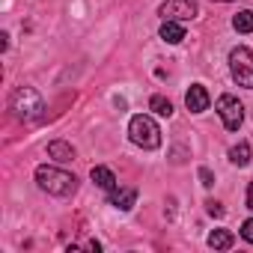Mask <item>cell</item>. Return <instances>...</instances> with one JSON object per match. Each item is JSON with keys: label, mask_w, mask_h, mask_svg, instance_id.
I'll return each instance as SVG.
<instances>
[{"label": "cell", "mask_w": 253, "mask_h": 253, "mask_svg": "<svg viewBox=\"0 0 253 253\" xmlns=\"http://www.w3.org/2000/svg\"><path fill=\"white\" fill-rule=\"evenodd\" d=\"M36 182H39L42 191H48L54 197H69V194L78 191V179L72 173L60 170V167H51V164H42L36 170Z\"/></svg>", "instance_id": "cell-1"}, {"label": "cell", "mask_w": 253, "mask_h": 253, "mask_svg": "<svg viewBox=\"0 0 253 253\" xmlns=\"http://www.w3.org/2000/svg\"><path fill=\"white\" fill-rule=\"evenodd\" d=\"M128 137L140 149H158L161 146V128H158V122L152 116H146V113L131 116V122H128Z\"/></svg>", "instance_id": "cell-2"}, {"label": "cell", "mask_w": 253, "mask_h": 253, "mask_svg": "<svg viewBox=\"0 0 253 253\" xmlns=\"http://www.w3.org/2000/svg\"><path fill=\"white\" fill-rule=\"evenodd\" d=\"M12 110H15L18 119H36L45 110V104H42V95L33 86H18L12 92Z\"/></svg>", "instance_id": "cell-3"}, {"label": "cell", "mask_w": 253, "mask_h": 253, "mask_svg": "<svg viewBox=\"0 0 253 253\" xmlns=\"http://www.w3.org/2000/svg\"><path fill=\"white\" fill-rule=\"evenodd\" d=\"M229 69H232V78L238 86H247L253 89V51L250 48H232L229 51Z\"/></svg>", "instance_id": "cell-4"}, {"label": "cell", "mask_w": 253, "mask_h": 253, "mask_svg": "<svg viewBox=\"0 0 253 253\" xmlns=\"http://www.w3.org/2000/svg\"><path fill=\"white\" fill-rule=\"evenodd\" d=\"M214 110H217V116L223 122V128H229V131H238L241 128V122H244V104L235 95H229V92L220 95L217 104H214Z\"/></svg>", "instance_id": "cell-5"}, {"label": "cell", "mask_w": 253, "mask_h": 253, "mask_svg": "<svg viewBox=\"0 0 253 253\" xmlns=\"http://www.w3.org/2000/svg\"><path fill=\"white\" fill-rule=\"evenodd\" d=\"M161 18L164 21H191L197 18V0H164L161 3Z\"/></svg>", "instance_id": "cell-6"}, {"label": "cell", "mask_w": 253, "mask_h": 253, "mask_svg": "<svg viewBox=\"0 0 253 253\" xmlns=\"http://www.w3.org/2000/svg\"><path fill=\"white\" fill-rule=\"evenodd\" d=\"M209 104H211V98H209V89H206L203 84H194V86L185 92V107H188L191 113H203V110H209Z\"/></svg>", "instance_id": "cell-7"}, {"label": "cell", "mask_w": 253, "mask_h": 253, "mask_svg": "<svg viewBox=\"0 0 253 253\" xmlns=\"http://www.w3.org/2000/svg\"><path fill=\"white\" fill-rule=\"evenodd\" d=\"M134 200H137V191L134 188H113L110 191V206L119 209V211H128L134 206Z\"/></svg>", "instance_id": "cell-8"}, {"label": "cell", "mask_w": 253, "mask_h": 253, "mask_svg": "<svg viewBox=\"0 0 253 253\" xmlns=\"http://www.w3.org/2000/svg\"><path fill=\"white\" fill-rule=\"evenodd\" d=\"M158 36H161L167 45H179V42L185 39V24H182V21H164L161 30H158Z\"/></svg>", "instance_id": "cell-9"}, {"label": "cell", "mask_w": 253, "mask_h": 253, "mask_svg": "<svg viewBox=\"0 0 253 253\" xmlns=\"http://www.w3.org/2000/svg\"><path fill=\"white\" fill-rule=\"evenodd\" d=\"M89 179H92L98 188H104V191H113V188H116V176H113V170H107V167H92V170H89Z\"/></svg>", "instance_id": "cell-10"}, {"label": "cell", "mask_w": 253, "mask_h": 253, "mask_svg": "<svg viewBox=\"0 0 253 253\" xmlns=\"http://www.w3.org/2000/svg\"><path fill=\"white\" fill-rule=\"evenodd\" d=\"M48 158H54V161H72L75 158V149L69 146V143H63V140H54V143H48Z\"/></svg>", "instance_id": "cell-11"}, {"label": "cell", "mask_w": 253, "mask_h": 253, "mask_svg": "<svg viewBox=\"0 0 253 253\" xmlns=\"http://www.w3.org/2000/svg\"><path fill=\"white\" fill-rule=\"evenodd\" d=\"M232 244H235V235L229 229H214L209 235V247H214V250H229Z\"/></svg>", "instance_id": "cell-12"}, {"label": "cell", "mask_w": 253, "mask_h": 253, "mask_svg": "<svg viewBox=\"0 0 253 253\" xmlns=\"http://www.w3.org/2000/svg\"><path fill=\"white\" fill-rule=\"evenodd\" d=\"M229 161H232L235 167H247V164H250V146H247V143L232 146V149H229Z\"/></svg>", "instance_id": "cell-13"}, {"label": "cell", "mask_w": 253, "mask_h": 253, "mask_svg": "<svg viewBox=\"0 0 253 253\" xmlns=\"http://www.w3.org/2000/svg\"><path fill=\"white\" fill-rule=\"evenodd\" d=\"M232 27L238 33H253V12L250 9H241L238 15H232Z\"/></svg>", "instance_id": "cell-14"}, {"label": "cell", "mask_w": 253, "mask_h": 253, "mask_svg": "<svg viewBox=\"0 0 253 253\" xmlns=\"http://www.w3.org/2000/svg\"><path fill=\"white\" fill-rule=\"evenodd\" d=\"M149 110H155L158 116H170V113H173V101H170V98H164V95H152Z\"/></svg>", "instance_id": "cell-15"}, {"label": "cell", "mask_w": 253, "mask_h": 253, "mask_svg": "<svg viewBox=\"0 0 253 253\" xmlns=\"http://www.w3.org/2000/svg\"><path fill=\"white\" fill-rule=\"evenodd\" d=\"M241 238H244V241H250V244H253V217H247V220H244V223H241Z\"/></svg>", "instance_id": "cell-16"}, {"label": "cell", "mask_w": 253, "mask_h": 253, "mask_svg": "<svg viewBox=\"0 0 253 253\" xmlns=\"http://www.w3.org/2000/svg\"><path fill=\"white\" fill-rule=\"evenodd\" d=\"M206 209H209V214H211V217H223V214H226V211H223V206H220V203H214V200H209V203H206Z\"/></svg>", "instance_id": "cell-17"}, {"label": "cell", "mask_w": 253, "mask_h": 253, "mask_svg": "<svg viewBox=\"0 0 253 253\" xmlns=\"http://www.w3.org/2000/svg\"><path fill=\"white\" fill-rule=\"evenodd\" d=\"M200 179H203V185H206V188H211V185H214V176H211V170H209V167H200Z\"/></svg>", "instance_id": "cell-18"}, {"label": "cell", "mask_w": 253, "mask_h": 253, "mask_svg": "<svg viewBox=\"0 0 253 253\" xmlns=\"http://www.w3.org/2000/svg\"><path fill=\"white\" fill-rule=\"evenodd\" d=\"M247 209L253 211V182H250V188H247Z\"/></svg>", "instance_id": "cell-19"}, {"label": "cell", "mask_w": 253, "mask_h": 253, "mask_svg": "<svg viewBox=\"0 0 253 253\" xmlns=\"http://www.w3.org/2000/svg\"><path fill=\"white\" fill-rule=\"evenodd\" d=\"M220 3H229V0H220Z\"/></svg>", "instance_id": "cell-20"}]
</instances>
